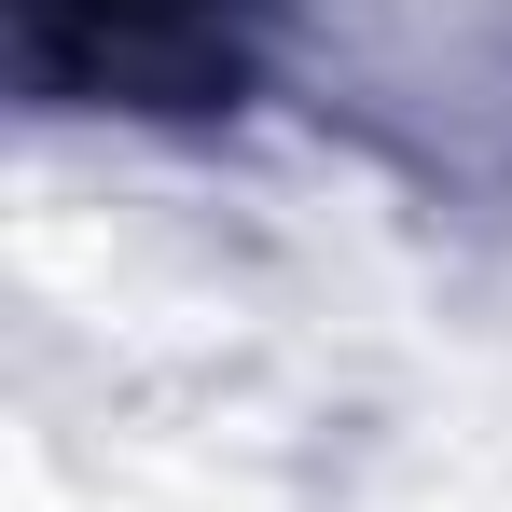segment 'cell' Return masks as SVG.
<instances>
[{"mask_svg": "<svg viewBox=\"0 0 512 512\" xmlns=\"http://www.w3.org/2000/svg\"><path fill=\"white\" fill-rule=\"evenodd\" d=\"M14 14V70L56 111H236L263 84V14L277 0H0Z\"/></svg>", "mask_w": 512, "mask_h": 512, "instance_id": "obj_1", "label": "cell"}]
</instances>
